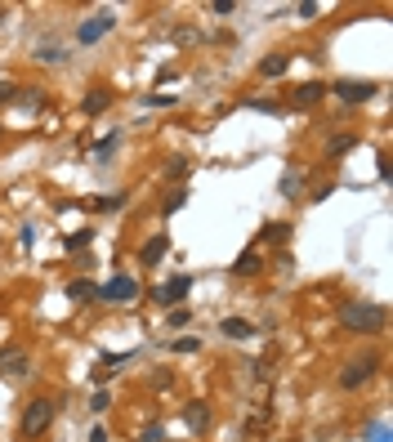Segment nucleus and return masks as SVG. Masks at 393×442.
<instances>
[{
    "label": "nucleus",
    "mask_w": 393,
    "mask_h": 442,
    "mask_svg": "<svg viewBox=\"0 0 393 442\" xmlns=\"http://www.w3.org/2000/svg\"><path fill=\"white\" fill-rule=\"evenodd\" d=\"M134 295H139V281H134V277H126V273H121V277H112L107 286H98V300H121V304H130Z\"/></svg>",
    "instance_id": "7"
},
{
    "label": "nucleus",
    "mask_w": 393,
    "mask_h": 442,
    "mask_svg": "<svg viewBox=\"0 0 393 442\" xmlns=\"http://www.w3.org/2000/svg\"><path fill=\"white\" fill-rule=\"evenodd\" d=\"M112 27H116V14H112V9H94V14L76 27V45H98Z\"/></svg>",
    "instance_id": "3"
},
{
    "label": "nucleus",
    "mask_w": 393,
    "mask_h": 442,
    "mask_svg": "<svg viewBox=\"0 0 393 442\" xmlns=\"http://www.w3.org/2000/svg\"><path fill=\"white\" fill-rule=\"evenodd\" d=\"M0 134H5V130H0Z\"/></svg>",
    "instance_id": "37"
},
{
    "label": "nucleus",
    "mask_w": 393,
    "mask_h": 442,
    "mask_svg": "<svg viewBox=\"0 0 393 442\" xmlns=\"http://www.w3.org/2000/svg\"><path fill=\"white\" fill-rule=\"evenodd\" d=\"M116 139H121V134H107V139H98V147H94V161H107V156L116 152Z\"/></svg>",
    "instance_id": "23"
},
{
    "label": "nucleus",
    "mask_w": 393,
    "mask_h": 442,
    "mask_svg": "<svg viewBox=\"0 0 393 442\" xmlns=\"http://www.w3.org/2000/svg\"><path fill=\"white\" fill-rule=\"evenodd\" d=\"M286 67H291V54H268L264 63H260V76L277 81V76H286Z\"/></svg>",
    "instance_id": "15"
},
{
    "label": "nucleus",
    "mask_w": 393,
    "mask_h": 442,
    "mask_svg": "<svg viewBox=\"0 0 393 442\" xmlns=\"http://www.w3.org/2000/svg\"><path fill=\"white\" fill-rule=\"evenodd\" d=\"M375 366H380L375 353H366V358H358V362H349V366L340 371V389H362L366 380L375 375Z\"/></svg>",
    "instance_id": "4"
},
{
    "label": "nucleus",
    "mask_w": 393,
    "mask_h": 442,
    "mask_svg": "<svg viewBox=\"0 0 393 442\" xmlns=\"http://www.w3.org/2000/svg\"><path fill=\"white\" fill-rule=\"evenodd\" d=\"M94 232L90 228H81V232H67V250H81V246H90Z\"/></svg>",
    "instance_id": "26"
},
{
    "label": "nucleus",
    "mask_w": 393,
    "mask_h": 442,
    "mask_svg": "<svg viewBox=\"0 0 393 442\" xmlns=\"http://www.w3.org/2000/svg\"><path fill=\"white\" fill-rule=\"evenodd\" d=\"M183 424H188L192 434H206V424H211V407H206L201 398L188 402V407H183Z\"/></svg>",
    "instance_id": "11"
},
{
    "label": "nucleus",
    "mask_w": 393,
    "mask_h": 442,
    "mask_svg": "<svg viewBox=\"0 0 393 442\" xmlns=\"http://www.w3.org/2000/svg\"><path fill=\"white\" fill-rule=\"evenodd\" d=\"M232 273H237V277H255V273H264V255L255 250V246H246V250L237 255V264H232Z\"/></svg>",
    "instance_id": "10"
},
{
    "label": "nucleus",
    "mask_w": 393,
    "mask_h": 442,
    "mask_svg": "<svg viewBox=\"0 0 393 442\" xmlns=\"http://www.w3.org/2000/svg\"><path fill=\"white\" fill-rule=\"evenodd\" d=\"M0 375H5V380H27L32 375V358L22 349H14V344L0 349Z\"/></svg>",
    "instance_id": "5"
},
{
    "label": "nucleus",
    "mask_w": 393,
    "mask_h": 442,
    "mask_svg": "<svg viewBox=\"0 0 393 442\" xmlns=\"http://www.w3.org/2000/svg\"><path fill=\"white\" fill-rule=\"evenodd\" d=\"M0 103H18V85L14 81H0Z\"/></svg>",
    "instance_id": "27"
},
{
    "label": "nucleus",
    "mask_w": 393,
    "mask_h": 442,
    "mask_svg": "<svg viewBox=\"0 0 393 442\" xmlns=\"http://www.w3.org/2000/svg\"><path fill=\"white\" fill-rule=\"evenodd\" d=\"M170 349H175V353H196V340H192V335H183V340L170 344Z\"/></svg>",
    "instance_id": "29"
},
{
    "label": "nucleus",
    "mask_w": 393,
    "mask_h": 442,
    "mask_svg": "<svg viewBox=\"0 0 393 442\" xmlns=\"http://www.w3.org/2000/svg\"><path fill=\"white\" fill-rule=\"evenodd\" d=\"M107 407H112V393L98 389V393H94V402H90V411H107Z\"/></svg>",
    "instance_id": "28"
},
{
    "label": "nucleus",
    "mask_w": 393,
    "mask_h": 442,
    "mask_svg": "<svg viewBox=\"0 0 393 442\" xmlns=\"http://www.w3.org/2000/svg\"><path fill=\"white\" fill-rule=\"evenodd\" d=\"M67 300L72 304H90V300H98V286L94 281H67Z\"/></svg>",
    "instance_id": "16"
},
{
    "label": "nucleus",
    "mask_w": 393,
    "mask_h": 442,
    "mask_svg": "<svg viewBox=\"0 0 393 442\" xmlns=\"http://www.w3.org/2000/svg\"><path fill=\"white\" fill-rule=\"evenodd\" d=\"M170 250V237H166V232H156V237L152 241H143V250H139V260L143 264H156V260H161V255Z\"/></svg>",
    "instance_id": "14"
},
{
    "label": "nucleus",
    "mask_w": 393,
    "mask_h": 442,
    "mask_svg": "<svg viewBox=\"0 0 393 442\" xmlns=\"http://www.w3.org/2000/svg\"><path fill=\"white\" fill-rule=\"evenodd\" d=\"M219 330H224L228 340H255V326L246 322V317H224V322H219Z\"/></svg>",
    "instance_id": "13"
},
{
    "label": "nucleus",
    "mask_w": 393,
    "mask_h": 442,
    "mask_svg": "<svg viewBox=\"0 0 393 442\" xmlns=\"http://www.w3.org/2000/svg\"><path fill=\"white\" fill-rule=\"evenodd\" d=\"M166 322L175 326V330H183V326L192 322V309H170V313H166Z\"/></svg>",
    "instance_id": "25"
},
{
    "label": "nucleus",
    "mask_w": 393,
    "mask_h": 442,
    "mask_svg": "<svg viewBox=\"0 0 393 442\" xmlns=\"http://www.w3.org/2000/svg\"><path fill=\"white\" fill-rule=\"evenodd\" d=\"M126 206V192H112V196H94L90 210H121Z\"/></svg>",
    "instance_id": "22"
},
{
    "label": "nucleus",
    "mask_w": 393,
    "mask_h": 442,
    "mask_svg": "<svg viewBox=\"0 0 393 442\" xmlns=\"http://www.w3.org/2000/svg\"><path fill=\"white\" fill-rule=\"evenodd\" d=\"M188 166H192V161H188V156H170V161H166V179H170V183H179V179H188Z\"/></svg>",
    "instance_id": "19"
},
{
    "label": "nucleus",
    "mask_w": 393,
    "mask_h": 442,
    "mask_svg": "<svg viewBox=\"0 0 393 442\" xmlns=\"http://www.w3.org/2000/svg\"><path fill=\"white\" fill-rule=\"evenodd\" d=\"M385 322H389L385 304H362V300L340 304V326L353 330V335H380V330H385Z\"/></svg>",
    "instance_id": "1"
},
{
    "label": "nucleus",
    "mask_w": 393,
    "mask_h": 442,
    "mask_svg": "<svg viewBox=\"0 0 393 442\" xmlns=\"http://www.w3.org/2000/svg\"><path fill=\"white\" fill-rule=\"evenodd\" d=\"M147 103H152V107H170V103H175V94H152Z\"/></svg>",
    "instance_id": "33"
},
{
    "label": "nucleus",
    "mask_w": 393,
    "mask_h": 442,
    "mask_svg": "<svg viewBox=\"0 0 393 442\" xmlns=\"http://www.w3.org/2000/svg\"><path fill=\"white\" fill-rule=\"evenodd\" d=\"M331 90L340 94V103H371L380 85H375V81H335Z\"/></svg>",
    "instance_id": "6"
},
{
    "label": "nucleus",
    "mask_w": 393,
    "mask_h": 442,
    "mask_svg": "<svg viewBox=\"0 0 393 442\" xmlns=\"http://www.w3.org/2000/svg\"><path fill=\"white\" fill-rule=\"evenodd\" d=\"M18 98H22V107H45V94H36V90L32 94H18Z\"/></svg>",
    "instance_id": "31"
},
{
    "label": "nucleus",
    "mask_w": 393,
    "mask_h": 442,
    "mask_svg": "<svg viewBox=\"0 0 393 442\" xmlns=\"http://www.w3.org/2000/svg\"><path fill=\"white\" fill-rule=\"evenodd\" d=\"M161 438H166L161 424H147V429H143V442H161Z\"/></svg>",
    "instance_id": "30"
},
{
    "label": "nucleus",
    "mask_w": 393,
    "mask_h": 442,
    "mask_svg": "<svg viewBox=\"0 0 393 442\" xmlns=\"http://www.w3.org/2000/svg\"><path fill=\"white\" fill-rule=\"evenodd\" d=\"M300 188H304V175L300 170H286V175H281V196L291 201V196H300Z\"/></svg>",
    "instance_id": "20"
},
{
    "label": "nucleus",
    "mask_w": 393,
    "mask_h": 442,
    "mask_svg": "<svg viewBox=\"0 0 393 442\" xmlns=\"http://www.w3.org/2000/svg\"><path fill=\"white\" fill-rule=\"evenodd\" d=\"M192 41H196V32H183V27L175 32V45H192Z\"/></svg>",
    "instance_id": "34"
},
{
    "label": "nucleus",
    "mask_w": 393,
    "mask_h": 442,
    "mask_svg": "<svg viewBox=\"0 0 393 442\" xmlns=\"http://www.w3.org/2000/svg\"><path fill=\"white\" fill-rule=\"evenodd\" d=\"M107 103H112V90H103V85H94L90 94H85V116H98V112H107Z\"/></svg>",
    "instance_id": "12"
},
{
    "label": "nucleus",
    "mask_w": 393,
    "mask_h": 442,
    "mask_svg": "<svg viewBox=\"0 0 393 442\" xmlns=\"http://www.w3.org/2000/svg\"><path fill=\"white\" fill-rule=\"evenodd\" d=\"M54 415H58V407L49 398H32L27 411H22V438H41L45 429L54 424Z\"/></svg>",
    "instance_id": "2"
},
{
    "label": "nucleus",
    "mask_w": 393,
    "mask_h": 442,
    "mask_svg": "<svg viewBox=\"0 0 393 442\" xmlns=\"http://www.w3.org/2000/svg\"><path fill=\"white\" fill-rule=\"evenodd\" d=\"M349 147H358V139L353 134H335V139H326V156H344Z\"/></svg>",
    "instance_id": "21"
},
{
    "label": "nucleus",
    "mask_w": 393,
    "mask_h": 442,
    "mask_svg": "<svg viewBox=\"0 0 393 442\" xmlns=\"http://www.w3.org/2000/svg\"><path fill=\"white\" fill-rule=\"evenodd\" d=\"M371 442H389V429L385 424H371Z\"/></svg>",
    "instance_id": "35"
},
{
    "label": "nucleus",
    "mask_w": 393,
    "mask_h": 442,
    "mask_svg": "<svg viewBox=\"0 0 393 442\" xmlns=\"http://www.w3.org/2000/svg\"><path fill=\"white\" fill-rule=\"evenodd\" d=\"M264 241H268V246H286V241H291V224H281V219L264 224Z\"/></svg>",
    "instance_id": "17"
},
{
    "label": "nucleus",
    "mask_w": 393,
    "mask_h": 442,
    "mask_svg": "<svg viewBox=\"0 0 393 442\" xmlns=\"http://www.w3.org/2000/svg\"><path fill=\"white\" fill-rule=\"evenodd\" d=\"M251 107H255V112H277V103H273V98H255Z\"/></svg>",
    "instance_id": "32"
},
{
    "label": "nucleus",
    "mask_w": 393,
    "mask_h": 442,
    "mask_svg": "<svg viewBox=\"0 0 393 442\" xmlns=\"http://www.w3.org/2000/svg\"><path fill=\"white\" fill-rule=\"evenodd\" d=\"M322 98H326V85H322V81H304V85H295L291 103H295V107H317Z\"/></svg>",
    "instance_id": "9"
},
{
    "label": "nucleus",
    "mask_w": 393,
    "mask_h": 442,
    "mask_svg": "<svg viewBox=\"0 0 393 442\" xmlns=\"http://www.w3.org/2000/svg\"><path fill=\"white\" fill-rule=\"evenodd\" d=\"M183 206H188V188H170L166 201H161V215H179Z\"/></svg>",
    "instance_id": "18"
},
{
    "label": "nucleus",
    "mask_w": 393,
    "mask_h": 442,
    "mask_svg": "<svg viewBox=\"0 0 393 442\" xmlns=\"http://www.w3.org/2000/svg\"><path fill=\"white\" fill-rule=\"evenodd\" d=\"M188 290H192V277L179 273V277H170L166 286H156V304H179V300H188Z\"/></svg>",
    "instance_id": "8"
},
{
    "label": "nucleus",
    "mask_w": 393,
    "mask_h": 442,
    "mask_svg": "<svg viewBox=\"0 0 393 442\" xmlns=\"http://www.w3.org/2000/svg\"><path fill=\"white\" fill-rule=\"evenodd\" d=\"M90 442H107V429H103V424H94V429H90Z\"/></svg>",
    "instance_id": "36"
},
{
    "label": "nucleus",
    "mask_w": 393,
    "mask_h": 442,
    "mask_svg": "<svg viewBox=\"0 0 393 442\" xmlns=\"http://www.w3.org/2000/svg\"><path fill=\"white\" fill-rule=\"evenodd\" d=\"M36 58H41V63H63V49L58 45H36Z\"/></svg>",
    "instance_id": "24"
}]
</instances>
